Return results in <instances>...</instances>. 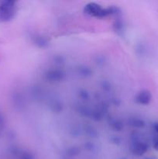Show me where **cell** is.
<instances>
[{
  "mask_svg": "<svg viewBox=\"0 0 158 159\" xmlns=\"http://www.w3.org/2000/svg\"><path fill=\"white\" fill-rule=\"evenodd\" d=\"M15 3L11 1H4L0 5V22H7L15 14Z\"/></svg>",
  "mask_w": 158,
  "mask_h": 159,
  "instance_id": "cell-1",
  "label": "cell"
},
{
  "mask_svg": "<svg viewBox=\"0 0 158 159\" xmlns=\"http://www.w3.org/2000/svg\"><path fill=\"white\" fill-rule=\"evenodd\" d=\"M152 99V95L147 90H143L141 93H139V95L137 96L136 98V100L138 102H139L140 104L143 105H147V104L150 103V102L151 101Z\"/></svg>",
  "mask_w": 158,
  "mask_h": 159,
  "instance_id": "cell-2",
  "label": "cell"
},
{
  "mask_svg": "<svg viewBox=\"0 0 158 159\" xmlns=\"http://www.w3.org/2000/svg\"><path fill=\"white\" fill-rule=\"evenodd\" d=\"M153 148L155 150L158 151V137H155L153 139Z\"/></svg>",
  "mask_w": 158,
  "mask_h": 159,
  "instance_id": "cell-3",
  "label": "cell"
},
{
  "mask_svg": "<svg viewBox=\"0 0 158 159\" xmlns=\"http://www.w3.org/2000/svg\"><path fill=\"white\" fill-rule=\"evenodd\" d=\"M153 129H154V130L156 133H158V122L155 123V124H153Z\"/></svg>",
  "mask_w": 158,
  "mask_h": 159,
  "instance_id": "cell-4",
  "label": "cell"
},
{
  "mask_svg": "<svg viewBox=\"0 0 158 159\" xmlns=\"http://www.w3.org/2000/svg\"><path fill=\"white\" fill-rule=\"evenodd\" d=\"M2 126H3V119L2 117L1 114H0V131H1L2 128Z\"/></svg>",
  "mask_w": 158,
  "mask_h": 159,
  "instance_id": "cell-5",
  "label": "cell"
}]
</instances>
